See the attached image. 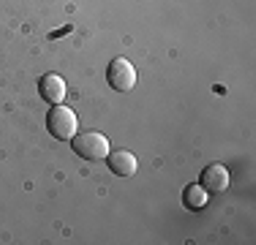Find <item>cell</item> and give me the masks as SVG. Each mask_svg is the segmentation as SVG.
<instances>
[{
    "label": "cell",
    "instance_id": "obj_6",
    "mask_svg": "<svg viewBox=\"0 0 256 245\" xmlns=\"http://www.w3.org/2000/svg\"><path fill=\"white\" fill-rule=\"evenodd\" d=\"M38 90H41V96H44V101H50V104H63V98H66V79L63 76H58V74H44L41 76V82H38Z\"/></svg>",
    "mask_w": 256,
    "mask_h": 245
},
{
    "label": "cell",
    "instance_id": "obj_3",
    "mask_svg": "<svg viewBox=\"0 0 256 245\" xmlns=\"http://www.w3.org/2000/svg\"><path fill=\"white\" fill-rule=\"evenodd\" d=\"M106 82H109V88H114L118 93H131V90L136 88V68L131 66V60H126V58L112 60V66H109V71H106Z\"/></svg>",
    "mask_w": 256,
    "mask_h": 245
},
{
    "label": "cell",
    "instance_id": "obj_5",
    "mask_svg": "<svg viewBox=\"0 0 256 245\" xmlns=\"http://www.w3.org/2000/svg\"><path fill=\"white\" fill-rule=\"evenodd\" d=\"M106 161H109L112 174H118V177H134V174H136V169H139L136 156H134V152H128V150H114V152L109 150Z\"/></svg>",
    "mask_w": 256,
    "mask_h": 245
},
{
    "label": "cell",
    "instance_id": "obj_7",
    "mask_svg": "<svg viewBox=\"0 0 256 245\" xmlns=\"http://www.w3.org/2000/svg\"><path fill=\"white\" fill-rule=\"evenodd\" d=\"M207 199H210L207 191H204L202 186H196V182H194V186H188L186 194H182V202H186L188 210H202V207L207 204Z\"/></svg>",
    "mask_w": 256,
    "mask_h": 245
},
{
    "label": "cell",
    "instance_id": "obj_2",
    "mask_svg": "<svg viewBox=\"0 0 256 245\" xmlns=\"http://www.w3.org/2000/svg\"><path fill=\"white\" fill-rule=\"evenodd\" d=\"M71 147L79 158H88V161H104L109 156V139L98 131H82L74 134Z\"/></svg>",
    "mask_w": 256,
    "mask_h": 245
},
{
    "label": "cell",
    "instance_id": "obj_1",
    "mask_svg": "<svg viewBox=\"0 0 256 245\" xmlns=\"http://www.w3.org/2000/svg\"><path fill=\"white\" fill-rule=\"evenodd\" d=\"M46 128H50V134L54 139H60V142H71L79 128V120L74 114V109L63 106V104H54L50 109V114H46Z\"/></svg>",
    "mask_w": 256,
    "mask_h": 245
},
{
    "label": "cell",
    "instance_id": "obj_4",
    "mask_svg": "<svg viewBox=\"0 0 256 245\" xmlns=\"http://www.w3.org/2000/svg\"><path fill=\"white\" fill-rule=\"evenodd\" d=\"M199 186H202L207 194H224L229 188L226 166H221V164H210V166L202 172V182H199Z\"/></svg>",
    "mask_w": 256,
    "mask_h": 245
}]
</instances>
